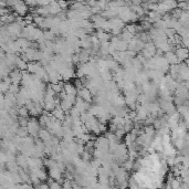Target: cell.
Wrapping results in <instances>:
<instances>
[{"instance_id": "cell-1", "label": "cell", "mask_w": 189, "mask_h": 189, "mask_svg": "<svg viewBox=\"0 0 189 189\" xmlns=\"http://www.w3.org/2000/svg\"><path fill=\"white\" fill-rule=\"evenodd\" d=\"M177 56L180 58V60H182V59H185V58L187 56V50H186V49H179V50L177 51Z\"/></svg>"}]
</instances>
